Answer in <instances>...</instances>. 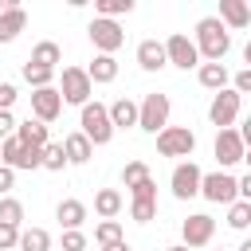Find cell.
<instances>
[{
    "instance_id": "obj_45",
    "label": "cell",
    "mask_w": 251,
    "mask_h": 251,
    "mask_svg": "<svg viewBox=\"0 0 251 251\" xmlns=\"http://www.w3.org/2000/svg\"><path fill=\"white\" fill-rule=\"evenodd\" d=\"M243 63H247V71H251V39H247V47H243Z\"/></svg>"
},
{
    "instance_id": "obj_31",
    "label": "cell",
    "mask_w": 251,
    "mask_h": 251,
    "mask_svg": "<svg viewBox=\"0 0 251 251\" xmlns=\"http://www.w3.org/2000/svg\"><path fill=\"white\" fill-rule=\"evenodd\" d=\"M227 227H235V231L251 227V204H247V200H235V204L227 208Z\"/></svg>"
},
{
    "instance_id": "obj_14",
    "label": "cell",
    "mask_w": 251,
    "mask_h": 251,
    "mask_svg": "<svg viewBox=\"0 0 251 251\" xmlns=\"http://www.w3.org/2000/svg\"><path fill=\"white\" fill-rule=\"evenodd\" d=\"M137 67H141V71H161V67H169L165 43H157V39H141V43H137Z\"/></svg>"
},
{
    "instance_id": "obj_44",
    "label": "cell",
    "mask_w": 251,
    "mask_h": 251,
    "mask_svg": "<svg viewBox=\"0 0 251 251\" xmlns=\"http://www.w3.org/2000/svg\"><path fill=\"white\" fill-rule=\"evenodd\" d=\"M102 251H129V243H126V239H118V243H110V247H102Z\"/></svg>"
},
{
    "instance_id": "obj_12",
    "label": "cell",
    "mask_w": 251,
    "mask_h": 251,
    "mask_svg": "<svg viewBox=\"0 0 251 251\" xmlns=\"http://www.w3.org/2000/svg\"><path fill=\"white\" fill-rule=\"evenodd\" d=\"M165 55H169V63H173V67H180V71H188V67H196V63H200L196 39H188V35H180V31L165 39Z\"/></svg>"
},
{
    "instance_id": "obj_25",
    "label": "cell",
    "mask_w": 251,
    "mask_h": 251,
    "mask_svg": "<svg viewBox=\"0 0 251 251\" xmlns=\"http://www.w3.org/2000/svg\"><path fill=\"white\" fill-rule=\"evenodd\" d=\"M24 153H27V145H24L20 137H8V141H0V165H8V169H27Z\"/></svg>"
},
{
    "instance_id": "obj_8",
    "label": "cell",
    "mask_w": 251,
    "mask_h": 251,
    "mask_svg": "<svg viewBox=\"0 0 251 251\" xmlns=\"http://www.w3.org/2000/svg\"><path fill=\"white\" fill-rule=\"evenodd\" d=\"M169 184H173V196H176V200H192V196H200L204 173H200V165H196V161H180V165L173 169Z\"/></svg>"
},
{
    "instance_id": "obj_32",
    "label": "cell",
    "mask_w": 251,
    "mask_h": 251,
    "mask_svg": "<svg viewBox=\"0 0 251 251\" xmlns=\"http://www.w3.org/2000/svg\"><path fill=\"white\" fill-rule=\"evenodd\" d=\"M141 180H149V169H145V161H129V165L122 169V184H126V188H137Z\"/></svg>"
},
{
    "instance_id": "obj_47",
    "label": "cell",
    "mask_w": 251,
    "mask_h": 251,
    "mask_svg": "<svg viewBox=\"0 0 251 251\" xmlns=\"http://www.w3.org/2000/svg\"><path fill=\"white\" fill-rule=\"evenodd\" d=\"M165 251H188V247H184V243H176V247H165Z\"/></svg>"
},
{
    "instance_id": "obj_19",
    "label": "cell",
    "mask_w": 251,
    "mask_h": 251,
    "mask_svg": "<svg viewBox=\"0 0 251 251\" xmlns=\"http://www.w3.org/2000/svg\"><path fill=\"white\" fill-rule=\"evenodd\" d=\"M63 149H67V161L71 165H86L90 161V153H94V145H90V137L78 129V133H67L63 137Z\"/></svg>"
},
{
    "instance_id": "obj_36",
    "label": "cell",
    "mask_w": 251,
    "mask_h": 251,
    "mask_svg": "<svg viewBox=\"0 0 251 251\" xmlns=\"http://www.w3.org/2000/svg\"><path fill=\"white\" fill-rule=\"evenodd\" d=\"M63 251H86V235L82 231H63Z\"/></svg>"
},
{
    "instance_id": "obj_21",
    "label": "cell",
    "mask_w": 251,
    "mask_h": 251,
    "mask_svg": "<svg viewBox=\"0 0 251 251\" xmlns=\"http://www.w3.org/2000/svg\"><path fill=\"white\" fill-rule=\"evenodd\" d=\"M16 137H20L24 145H39V149H47V145H51V141H47V122H39V118L20 122V126H16Z\"/></svg>"
},
{
    "instance_id": "obj_34",
    "label": "cell",
    "mask_w": 251,
    "mask_h": 251,
    "mask_svg": "<svg viewBox=\"0 0 251 251\" xmlns=\"http://www.w3.org/2000/svg\"><path fill=\"white\" fill-rule=\"evenodd\" d=\"M129 216H133L137 224L157 220V200H133V204H129Z\"/></svg>"
},
{
    "instance_id": "obj_13",
    "label": "cell",
    "mask_w": 251,
    "mask_h": 251,
    "mask_svg": "<svg viewBox=\"0 0 251 251\" xmlns=\"http://www.w3.org/2000/svg\"><path fill=\"white\" fill-rule=\"evenodd\" d=\"M31 114L39 118V122H55L59 114H63V94H59V86H47V90H35L31 94Z\"/></svg>"
},
{
    "instance_id": "obj_38",
    "label": "cell",
    "mask_w": 251,
    "mask_h": 251,
    "mask_svg": "<svg viewBox=\"0 0 251 251\" xmlns=\"http://www.w3.org/2000/svg\"><path fill=\"white\" fill-rule=\"evenodd\" d=\"M133 192V200H157V184H153V176L149 180H141L137 188H129Z\"/></svg>"
},
{
    "instance_id": "obj_39",
    "label": "cell",
    "mask_w": 251,
    "mask_h": 251,
    "mask_svg": "<svg viewBox=\"0 0 251 251\" xmlns=\"http://www.w3.org/2000/svg\"><path fill=\"white\" fill-rule=\"evenodd\" d=\"M231 90H235V94H251V71H247V67L231 78Z\"/></svg>"
},
{
    "instance_id": "obj_23",
    "label": "cell",
    "mask_w": 251,
    "mask_h": 251,
    "mask_svg": "<svg viewBox=\"0 0 251 251\" xmlns=\"http://www.w3.org/2000/svg\"><path fill=\"white\" fill-rule=\"evenodd\" d=\"M94 212H98L102 220H114V216L122 212V192H118V188H98V192H94Z\"/></svg>"
},
{
    "instance_id": "obj_22",
    "label": "cell",
    "mask_w": 251,
    "mask_h": 251,
    "mask_svg": "<svg viewBox=\"0 0 251 251\" xmlns=\"http://www.w3.org/2000/svg\"><path fill=\"white\" fill-rule=\"evenodd\" d=\"M27 63H35V67H47V71H55V67L63 63V51H59V43L43 39V43H35V47H31V59H27Z\"/></svg>"
},
{
    "instance_id": "obj_10",
    "label": "cell",
    "mask_w": 251,
    "mask_h": 251,
    "mask_svg": "<svg viewBox=\"0 0 251 251\" xmlns=\"http://www.w3.org/2000/svg\"><path fill=\"white\" fill-rule=\"evenodd\" d=\"M180 235H184V247H188V251H192V247H208L212 235H216V220H212L208 212H192V216L180 224Z\"/></svg>"
},
{
    "instance_id": "obj_40",
    "label": "cell",
    "mask_w": 251,
    "mask_h": 251,
    "mask_svg": "<svg viewBox=\"0 0 251 251\" xmlns=\"http://www.w3.org/2000/svg\"><path fill=\"white\" fill-rule=\"evenodd\" d=\"M12 106H16V86L0 82V110H12Z\"/></svg>"
},
{
    "instance_id": "obj_18",
    "label": "cell",
    "mask_w": 251,
    "mask_h": 251,
    "mask_svg": "<svg viewBox=\"0 0 251 251\" xmlns=\"http://www.w3.org/2000/svg\"><path fill=\"white\" fill-rule=\"evenodd\" d=\"M196 78H200L204 90H216V94L227 90V82H231V75H227L224 63H200V75H196Z\"/></svg>"
},
{
    "instance_id": "obj_11",
    "label": "cell",
    "mask_w": 251,
    "mask_h": 251,
    "mask_svg": "<svg viewBox=\"0 0 251 251\" xmlns=\"http://www.w3.org/2000/svg\"><path fill=\"white\" fill-rule=\"evenodd\" d=\"M243 157H247V145H243L239 129H220L216 133V161H220V169H231Z\"/></svg>"
},
{
    "instance_id": "obj_9",
    "label": "cell",
    "mask_w": 251,
    "mask_h": 251,
    "mask_svg": "<svg viewBox=\"0 0 251 251\" xmlns=\"http://www.w3.org/2000/svg\"><path fill=\"white\" fill-rule=\"evenodd\" d=\"M239 106H243V94H235L231 86H227V90H220V94L212 98V106H208L212 126H216V129H231V122L239 118Z\"/></svg>"
},
{
    "instance_id": "obj_3",
    "label": "cell",
    "mask_w": 251,
    "mask_h": 251,
    "mask_svg": "<svg viewBox=\"0 0 251 251\" xmlns=\"http://www.w3.org/2000/svg\"><path fill=\"white\" fill-rule=\"evenodd\" d=\"M200 196L208 204H235L239 200V180L231 173H204V184H200Z\"/></svg>"
},
{
    "instance_id": "obj_16",
    "label": "cell",
    "mask_w": 251,
    "mask_h": 251,
    "mask_svg": "<svg viewBox=\"0 0 251 251\" xmlns=\"http://www.w3.org/2000/svg\"><path fill=\"white\" fill-rule=\"evenodd\" d=\"M110 122H114V129H129V126H137V122H141V102H133V98H118V102L110 106Z\"/></svg>"
},
{
    "instance_id": "obj_1",
    "label": "cell",
    "mask_w": 251,
    "mask_h": 251,
    "mask_svg": "<svg viewBox=\"0 0 251 251\" xmlns=\"http://www.w3.org/2000/svg\"><path fill=\"white\" fill-rule=\"evenodd\" d=\"M196 51L208 59V63H220L227 51H231V31L220 24V16H204L196 24Z\"/></svg>"
},
{
    "instance_id": "obj_35",
    "label": "cell",
    "mask_w": 251,
    "mask_h": 251,
    "mask_svg": "<svg viewBox=\"0 0 251 251\" xmlns=\"http://www.w3.org/2000/svg\"><path fill=\"white\" fill-rule=\"evenodd\" d=\"M12 247H20V227L0 224V251H12Z\"/></svg>"
},
{
    "instance_id": "obj_6",
    "label": "cell",
    "mask_w": 251,
    "mask_h": 251,
    "mask_svg": "<svg viewBox=\"0 0 251 251\" xmlns=\"http://www.w3.org/2000/svg\"><path fill=\"white\" fill-rule=\"evenodd\" d=\"M196 149V133L188 126H169L157 133V153L161 157H192Z\"/></svg>"
},
{
    "instance_id": "obj_27",
    "label": "cell",
    "mask_w": 251,
    "mask_h": 251,
    "mask_svg": "<svg viewBox=\"0 0 251 251\" xmlns=\"http://www.w3.org/2000/svg\"><path fill=\"white\" fill-rule=\"evenodd\" d=\"M51 78H55V71H47V67H35V63H24V82H27V86H35V90H47V86H51Z\"/></svg>"
},
{
    "instance_id": "obj_29",
    "label": "cell",
    "mask_w": 251,
    "mask_h": 251,
    "mask_svg": "<svg viewBox=\"0 0 251 251\" xmlns=\"http://www.w3.org/2000/svg\"><path fill=\"white\" fill-rule=\"evenodd\" d=\"M94 12H98L102 20H114V16L133 12V0H94Z\"/></svg>"
},
{
    "instance_id": "obj_5",
    "label": "cell",
    "mask_w": 251,
    "mask_h": 251,
    "mask_svg": "<svg viewBox=\"0 0 251 251\" xmlns=\"http://www.w3.org/2000/svg\"><path fill=\"white\" fill-rule=\"evenodd\" d=\"M169 110H173V102H169V94H145L141 98V129L145 133H161V129H169Z\"/></svg>"
},
{
    "instance_id": "obj_2",
    "label": "cell",
    "mask_w": 251,
    "mask_h": 251,
    "mask_svg": "<svg viewBox=\"0 0 251 251\" xmlns=\"http://www.w3.org/2000/svg\"><path fill=\"white\" fill-rule=\"evenodd\" d=\"M78 126H82V133L90 137V145H110V137H114L110 106H102V102H86L82 114H78Z\"/></svg>"
},
{
    "instance_id": "obj_17",
    "label": "cell",
    "mask_w": 251,
    "mask_h": 251,
    "mask_svg": "<svg viewBox=\"0 0 251 251\" xmlns=\"http://www.w3.org/2000/svg\"><path fill=\"white\" fill-rule=\"evenodd\" d=\"M55 220H59L67 231H78V227L86 224V204H82V200H59Z\"/></svg>"
},
{
    "instance_id": "obj_43",
    "label": "cell",
    "mask_w": 251,
    "mask_h": 251,
    "mask_svg": "<svg viewBox=\"0 0 251 251\" xmlns=\"http://www.w3.org/2000/svg\"><path fill=\"white\" fill-rule=\"evenodd\" d=\"M239 137H243V145H247V149H251V118H247V122H243V126H239Z\"/></svg>"
},
{
    "instance_id": "obj_41",
    "label": "cell",
    "mask_w": 251,
    "mask_h": 251,
    "mask_svg": "<svg viewBox=\"0 0 251 251\" xmlns=\"http://www.w3.org/2000/svg\"><path fill=\"white\" fill-rule=\"evenodd\" d=\"M12 184H16V169L0 165V196H8V192H12Z\"/></svg>"
},
{
    "instance_id": "obj_37",
    "label": "cell",
    "mask_w": 251,
    "mask_h": 251,
    "mask_svg": "<svg viewBox=\"0 0 251 251\" xmlns=\"http://www.w3.org/2000/svg\"><path fill=\"white\" fill-rule=\"evenodd\" d=\"M16 118H12V110H0V141H8V137H16Z\"/></svg>"
},
{
    "instance_id": "obj_48",
    "label": "cell",
    "mask_w": 251,
    "mask_h": 251,
    "mask_svg": "<svg viewBox=\"0 0 251 251\" xmlns=\"http://www.w3.org/2000/svg\"><path fill=\"white\" fill-rule=\"evenodd\" d=\"M243 161H247V173H251V149H247V157H243Z\"/></svg>"
},
{
    "instance_id": "obj_4",
    "label": "cell",
    "mask_w": 251,
    "mask_h": 251,
    "mask_svg": "<svg viewBox=\"0 0 251 251\" xmlns=\"http://www.w3.org/2000/svg\"><path fill=\"white\" fill-rule=\"evenodd\" d=\"M86 35H90V43H94V51H98V55H114V51L126 43V31L118 27V20H102V16H94V20H90Z\"/></svg>"
},
{
    "instance_id": "obj_28",
    "label": "cell",
    "mask_w": 251,
    "mask_h": 251,
    "mask_svg": "<svg viewBox=\"0 0 251 251\" xmlns=\"http://www.w3.org/2000/svg\"><path fill=\"white\" fill-rule=\"evenodd\" d=\"M0 224H12V227L24 224V204L16 196H0Z\"/></svg>"
},
{
    "instance_id": "obj_7",
    "label": "cell",
    "mask_w": 251,
    "mask_h": 251,
    "mask_svg": "<svg viewBox=\"0 0 251 251\" xmlns=\"http://www.w3.org/2000/svg\"><path fill=\"white\" fill-rule=\"evenodd\" d=\"M90 90H94V82H90L86 67H63V86H59L63 102H71V106H86V102H90Z\"/></svg>"
},
{
    "instance_id": "obj_24",
    "label": "cell",
    "mask_w": 251,
    "mask_h": 251,
    "mask_svg": "<svg viewBox=\"0 0 251 251\" xmlns=\"http://www.w3.org/2000/svg\"><path fill=\"white\" fill-rule=\"evenodd\" d=\"M90 82H114L118 78V59L114 55H94V63L86 67Z\"/></svg>"
},
{
    "instance_id": "obj_33",
    "label": "cell",
    "mask_w": 251,
    "mask_h": 251,
    "mask_svg": "<svg viewBox=\"0 0 251 251\" xmlns=\"http://www.w3.org/2000/svg\"><path fill=\"white\" fill-rule=\"evenodd\" d=\"M94 239H98L102 247H110V243H118V239H122V224H118V220H102V224L94 227Z\"/></svg>"
},
{
    "instance_id": "obj_46",
    "label": "cell",
    "mask_w": 251,
    "mask_h": 251,
    "mask_svg": "<svg viewBox=\"0 0 251 251\" xmlns=\"http://www.w3.org/2000/svg\"><path fill=\"white\" fill-rule=\"evenodd\" d=\"M239 251H251V239H243V243H239Z\"/></svg>"
},
{
    "instance_id": "obj_15",
    "label": "cell",
    "mask_w": 251,
    "mask_h": 251,
    "mask_svg": "<svg viewBox=\"0 0 251 251\" xmlns=\"http://www.w3.org/2000/svg\"><path fill=\"white\" fill-rule=\"evenodd\" d=\"M220 24L231 27V31H239V27L251 24V8L243 0H220Z\"/></svg>"
},
{
    "instance_id": "obj_49",
    "label": "cell",
    "mask_w": 251,
    "mask_h": 251,
    "mask_svg": "<svg viewBox=\"0 0 251 251\" xmlns=\"http://www.w3.org/2000/svg\"><path fill=\"white\" fill-rule=\"evenodd\" d=\"M220 251H224V247H220Z\"/></svg>"
},
{
    "instance_id": "obj_30",
    "label": "cell",
    "mask_w": 251,
    "mask_h": 251,
    "mask_svg": "<svg viewBox=\"0 0 251 251\" xmlns=\"http://www.w3.org/2000/svg\"><path fill=\"white\" fill-rule=\"evenodd\" d=\"M67 165H71V161H67V149H63V141H59V145L51 141V145L43 149V169H51V173H63Z\"/></svg>"
},
{
    "instance_id": "obj_20",
    "label": "cell",
    "mask_w": 251,
    "mask_h": 251,
    "mask_svg": "<svg viewBox=\"0 0 251 251\" xmlns=\"http://www.w3.org/2000/svg\"><path fill=\"white\" fill-rule=\"evenodd\" d=\"M24 27H27V12L24 8H4L0 12V43H12Z\"/></svg>"
},
{
    "instance_id": "obj_26",
    "label": "cell",
    "mask_w": 251,
    "mask_h": 251,
    "mask_svg": "<svg viewBox=\"0 0 251 251\" xmlns=\"http://www.w3.org/2000/svg\"><path fill=\"white\" fill-rule=\"evenodd\" d=\"M20 251H51V235L43 227H27L20 231Z\"/></svg>"
},
{
    "instance_id": "obj_42",
    "label": "cell",
    "mask_w": 251,
    "mask_h": 251,
    "mask_svg": "<svg viewBox=\"0 0 251 251\" xmlns=\"http://www.w3.org/2000/svg\"><path fill=\"white\" fill-rule=\"evenodd\" d=\"M239 200H247V204H251V173H247V176H239Z\"/></svg>"
}]
</instances>
